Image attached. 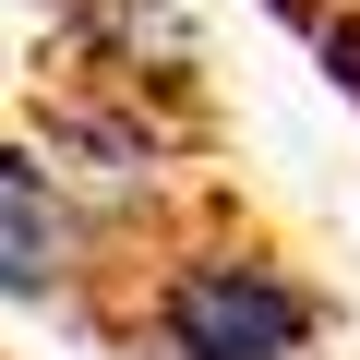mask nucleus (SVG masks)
Segmentation results:
<instances>
[{
    "label": "nucleus",
    "instance_id": "f03ea898",
    "mask_svg": "<svg viewBox=\"0 0 360 360\" xmlns=\"http://www.w3.org/2000/svg\"><path fill=\"white\" fill-rule=\"evenodd\" d=\"M96 264V217L60 193V168H37L25 144H0V300L13 312H49L72 300Z\"/></svg>",
    "mask_w": 360,
    "mask_h": 360
},
{
    "label": "nucleus",
    "instance_id": "f257e3e1",
    "mask_svg": "<svg viewBox=\"0 0 360 360\" xmlns=\"http://www.w3.org/2000/svg\"><path fill=\"white\" fill-rule=\"evenodd\" d=\"M144 324H156V348H168V360H312L324 300H312L276 252L205 240V252H168V264H156Z\"/></svg>",
    "mask_w": 360,
    "mask_h": 360
},
{
    "label": "nucleus",
    "instance_id": "7ed1b4c3",
    "mask_svg": "<svg viewBox=\"0 0 360 360\" xmlns=\"http://www.w3.org/2000/svg\"><path fill=\"white\" fill-rule=\"evenodd\" d=\"M49 168H60V193L96 217V205H144L156 193V132L120 120V108H60L49 120Z\"/></svg>",
    "mask_w": 360,
    "mask_h": 360
}]
</instances>
